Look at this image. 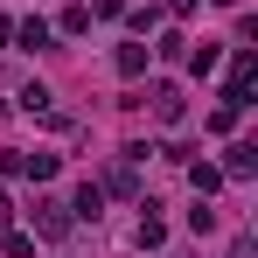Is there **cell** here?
<instances>
[{"mask_svg": "<svg viewBox=\"0 0 258 258\" xmlns=\"http://www.w3.org/2000/svg\"><path fill=\"white\" fill-rule=\"evenodd\" d=\"M35 237H49V244H56V237H70V203H56V196H35Z\"/></svg>", "mask_w": 258, "mask_h": 258, "instance_id": "6da1fadb", "label": "cell"}, {"mask_svg": "<svg viewBox=\"0 0 258 258\" xmlns=\"http://www.w3.org/2000/svg\"><path fill=\"white\" fill-rule=\"evenodd\" d=\"M98 188H105V196H140V161H133V154H119V161H112V168H105V181H98Z\"/></svg>", "mask_w": 258, "mask_h": 258, "instance_id": "7a4b0ae2", "label": "cell"}, {"mask_svg": "<svg viewBox=\"0 0 258 258\" xmlns=\"http://www.w3.org/2000/svg\"><path fill=\"white\" fill-rule=\"evenodd\" d=\"M258 174V147L251 140H230V147H223V181H251Z\"/></svg>", "mask_w": 258, "mask_h": 258, "instance_id": "3957f363", "label": "cell"}, {"mask_svg": "<svg viewBox=\"0 0 258 258\" xmlns=\"http://www.w3.org/2000/svg\"><path fill=\"white\" fill-rule=\"evenodd\" d=\"M147 98H154V119H161V126H181V112H188V98H181V84H154Z\"/></svg>", "mask_w": 258, "mask_h": 258, "instance_id": "277c9868", "label": "cell"}, {"mask_svg": "<svg viewBox=\"0 0 258 258\" xmlns=\"http://www.w3.org/2000/svg\"><path fill=\"white\" fill-rule=\"evenodd\" d=\"M105 216V188L98 181H77V196H70V223H98Z\"/></svg>", "mask_w": 258, "mask_h": 258, "instance_id": "5b68a950", "label": "cell"}, {"mask_svg": "<svg viewBox=\"0 0 258 258\" xmlns=\"http://www.w3.org/2000/svg\"><path fill=\"white\" fill-rule=\"evenodd\" d=\"M14 49H56V28L42 14H28V21H14Z\"/></svg>", "mask_w": 258, "mask_h": 258, "instance_id": "8992f818", "label": "cell"}, {"mask_svg": "<svg viewBox=\"0 0 258 258\" xmlns=\"http://www.w3.org/2000/svg\"><path fill=\"white\" fill-rule=\"evenodd\" d=\"M188 188H196V196L210 203L216 188H223V168H216V161H188Z\"/></svg>", "mask_w": 258, "mask_h": 258, "instance_id": "52a82bcc", "label": "cell"}, {"mask_svg": "<svg viewBox=\"0 0 258 258\" xmlns=\"http://www.w3.org/2000/svg\"><path fill=\"white\" fill-rule=\"evenodd\" d=\"M161 244H168V223H161L154 203H147V210H140V251H161Z\"/></svg>", "mask_w": 258, "mask_h": 258, "instance_id": "ba28073f", "label": "cell"}, {"mask_svg": "<svg viewBox=\"0 0 258 258\" xmlns=\"http://www.w3.org/2000/svg\"><path fill=\"white\" fill-rule=\"evenodd\" d=\"M119 77H147V42H119Z\"/></svg>", "mask_w": 258, "mask_h": 258, "instance_id": "9c48e42d", "label": "cell"}, {"mask_svg": "<svg viewBox=\"0 0 258 258\" xmlns=\"http://www.w3.org/2000/svg\"><path fill=\"white\" fill-rule=\"evenodd\" d=\"M181 63H188V70H196V77H210L216 63H223V42H203V49H188V56H181Z\"/></svg>", "mask_w": 258, "mask_h": 258, "instance_id": "30bf717a", "label": "cell"}, {"mask_svg": "<svg viewBox=\"0 0 258 258\" xmlns=\"http://www.w3.org/2000/svg\"><path fill=\"white\" fill-rule=\"evenodd\" d=\"M14 98H21V112H56V91L49 84H21Z\"/></svg>", "mask_w": 258, "mask_h": 258, "instance_id": "8fae6325", "label": "cell"}, {"mask_svg": "<svg viewBox=\"0 0 258 258\" xmlns=\"http://www.w3.org/2000/svg\"><path fill=\"white\" fill-rule=\"evenodd\" d=\"M147 56H168V63H181V56H188V35H174V28H168L161 42H147Z\"/></svg>", "mask_w": 258, "mask_h": 258, "instance_id": "7c38bea8", "label": "cell"}, {"mask_svg": "<svg viewBox=\"0 0 258 258\" xmlns=\"http://www.w3.org/2000/svg\"><path fill=\"white\" fill-rule=\"evenodd\" d=\"M0 251H7V258H35V230H7Z\"/></svg>", "mask_w": 258, "mask_h": 258, "instance_id": "4fadbf2b", "label": "cell"}, {"mask_svg": "<svg viewBox=\"0 0 258 258\" xmlns=\"http://www.w3.org/2000/svg\"><path fill=\"white\" fill-rule=\"evenodd\" d=\"M56 28H63V35H91V7H63Z\"/></svg>", "mask_w": 258, "mask_h": 258, "instance_id": "5bb4252c", "label": "cell"}, {"mask_svg": "<svg viewBox=\"0 0 258 258\" xmlns=\"http://www.w3.org/2000/svg\"><path fill=\"white\" fill-rule=\"evenodd\" d=\"M188 230H196V237H203V230H216V210L203 203V196H196V210H188Z\"/></svg>", "mask_w": 258, "mask_h": 258, "instance_id": "9a60e30c", "label": "cell"}, {"mask_svg": "<svg viewBox=\"0 0 258 258\" xmlns=\"http://www.w3.org/2000/svg\"><path fill=\"white\" fill-rule=\"evenodd\" d=\"M63 168V161H56V154H28V181H49V174Z\"/></svg>", "mask_w": 258, "mask_h": 258, "instance_id": "2e32d148", "label": "cell"}, {"mask_svg": "<svg viewBox=\"0 0 258 258\" xmlns=\"http://www.w3.org/2000/svg\"><path fill=\"white\" fill-rule=\"evenodd\" d=\"M0 174H21V181H28V154H21V147H7V154H0Z\"/></svg>", "mask_w": 258, "mask_h": 258, "instance_id": "e0dca14e", "label": "cell"}, {"mask_svg": "<svg viewBox=\"0 0 258 258\" xmlns=\"http://www.w3.org/2000/svg\"><path fill=\"white\" fill-rule=\"evenodd\" d=\"M237 119H244L237 105H216V112H210V133H230V126H237Z\"/></svg>", "mask_w": 258, "mask_h": 258, "instance_id": "ac0fdd59", "label": "cell"}, {"mask_svg": "<svg viewBox=\"0 0 258 258\" xmlns=\"http://www.w3.org/2000/svg\"><path fill=\"white\" fill-rule=\"evenodd\" d=\"M196 7H203V0H168V14H174V21H188Z\"/></svg>", "mask_w": 258, "mask_h": 258, "instance_id": "d6986e66", "label": "cell"}, {"mask_svg": "<svg viewBox=\"0 0 258 258\" xmlns=\"http://www.w3.org/2000/svg\"><path fill=\"white\" fill-rule=\"evenodd\" d=\"M0 49H14V14H0Z\"/></svg>", "mask_w": 258, "mask_h": 258, "instance_id": "ffe728a7", "label": "cell"}, {"mask_svg": "<svg viewBox=\"0 0 258 258\" xmlns=\"http://www.w3.org/2000/svg\"><path fill=\"white\" fill-rule=\"evenodd\" d=\"M7 216H14V203H7V188H0V230H7Z\"/></svg>", "mask_w": 258, "mask_h": 258, "instance_id": "44dd1931", "label": "cell"}, {"mask_svg": "<svg viewBox=\"0 0 258 258\" xmlns=\"http://www.w3.org/2000/svg\"><path fill=\"white\" fill-rule=\"evenodd\" d=\"M216 7H237V0H216Z\"/></svg>", "mask_w": 258, "mask_h": 258, "instance_id": "7402d4cb", "label": "cell"}]
</instances>
